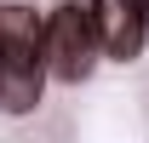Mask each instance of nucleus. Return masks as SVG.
Listing matches in <instances>:
<instances>
[{
	"mask_svg": "<svg viewBox=\"0 0 149 143\" xmlns=\"http://www.w3.org/2000/svg\"><path fill=\"white\" fill-rule=\"evenodd\" d=\"M0 57H6V115H29L46 97V17L35 6H0Z\"/></svg>",
	"mask_w": 149,
	"mask_h": 143,
	"instance_id": "obj_1",
	"label": "nucleus"
},
{
	"mask_svg": "<svg viewBox=\"0 0 149 143\" xmlns=\"http://www.w3.org/2000/svg\"><path fill=\"white\" fill-rule=\"evenodd\" d=\"M97 52H103V40H97V17H92V6L63 0L57 12H46V74H52V80L80 86Z\"/></svg>",
	"mask_w": 149,
	"mask_h": 143,
	"instance_id": "obj_2",
	"label": "nucleus"
},
{
	"mask_svg": "<svg viewBox=\"0 0 149 143\" xmlns=\"http://www.w3.org/2000/svg\"><path fill=\"white\" fill-rule=\"evenodd\" d=\"M92 17H97V40H103V57L115 63H132L149 40V17L138 0H92Z\"/></svg>",
	"mask_w": 149,
	"mask_h": 143,
	"instance_id": "obj_3",
	"label": "nucleus"
},
{
	"mask_svg": "<svg viewBox=\"0 0 149 143\" xmlns=\"http://www.w3.org/2000/svg\"><path fill=\"white\" fill-rule=\"evenodd\" d=\"M138 6H143V17H149V0H138Z\"/></svg>",
	"mask_w": 149,
	"mask_h": 143,
	"instance_id": "obj_4",
	"label": "nucleus"
}]
</instances>
